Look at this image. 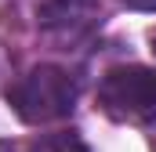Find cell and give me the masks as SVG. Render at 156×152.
I'll return each mask as SVG.
<instances>
[{"label": "cell", "instance_id": "3", "mask_svg": "<svg viewBox=\"0 0 156 152\" xmlns=\"http://www.w3.org/2000/svg\"><path fill=\"white\" fill-rule=\"evenodd\" d=\"M37 22L51 40H76L94 26V0H40Z\"/></svg>", "mask_w": 156, "mask_h": 152}, {"label": "cell", "instance_id": "2", "mask_svg": "<svg viewBox=\"0 0 156 152\" xmlns=\"http://www.w3.org/2000/svg\"><path fill=\"white\" fill-rule=\"evenodd\" d=\"M98 105L116 123H153L156 119V69L113 65L98 80Z\"/></svg>", "mask_w": 156, "mask_h": 152}, {"label": "cell", "instance_id": "4", "mask_svg": "<svg viewBox=\"0 0 156 152\" xmlns=\"http://www.w3.org/2000/svg\"><path fill=\"white\" fill-rule=\"evenodd\" d=\"M29 152H91V149L83 145L80 134H73V130H58V134H44V138H37V141L29 145Z\"/></svg>", "mask_w": 156, "mask_h": 152}, {"label": "cell", "instance_id": "6", "mask_svg": "<svg viewBox=\"0 0 156 152\" xmlns=\"http://www.w3.org/2000/svg\"><path fill=\"white\" fill-rule=\"evenodd\" d=\"M149 43H153V54H156V29L149 33Z\"/></svg>", "mask_w": 156, "mask_h": 152}, {"label": "cell", "instance_id": "1", "mask_svg": "<svg viewBox=\"0 0 156 152\" xmlns=\"http://www.w3.org/2000/svg\"><path fill=\"white\" fill-rule=\"evenodd\" d=\"M76 98H80V87H76V76L62 65H33L18 76L11 87H7V102L15 116L22 123H58L76 109Z\"/></svg>", "mask_w": 156, "mask_h": 152}, {"label": "cell", "instance_id": "7", "mask_svg": "<svg viewBox=\"0 0 156 152\" xmlns=\"http://www.w3.org/2000/svg\"><path fill=\"white\" fill-rule=\"evenodd\" d=\"M0 152H15V149H11V145H7V141H0Z\"/></svg>", "mask_w": 156, "mask_h": 152}, {"label": "cell", "instance_id": "5", "mask_svg": "<svg viewBox=\"0 0 156 152\" xmlns=\"http://www.w3.org/2000/svg\"><path fill=\"white\" fill-rule=\"evenodd\" d=\"M123 7H131V11H149V15H156V0H120Z\"/></svg>", "mask_w": 156, "mask_h": 152}]
</instances>
